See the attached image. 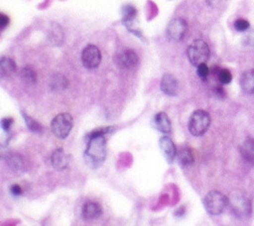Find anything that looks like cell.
Instances as JSON below:
<instances>
[{
    "instance_id": "obj_10",
    "label": "cell",
    "mask_w": 254,
    "mask_h": 226,
    "mask_svg": "<svg viewBox=\"0 0 254 226\" xmlns=\"http://www.w3.org/2000/svg\"><path fill=\"white\" fill-rule=\"evenodd\" d=\"M161 89L168 96H176L179 91V82L172 74H165L161 81Z\"/></svg>"
},
{
    "instance_id": "obj_28",
    "label": "cell",
    "mask_w": 254,
    "mask_h": 226,
    "mask_svg": "<svg viewBox=\"0 0 254 226\" xmlns=\"http://www.w3.org/2000/svg\"><path fill=\"white\" fill-rule=\"evenodd\" d=\"M9 23V18L7 17V15L1 13L0 14V26H1V29H4Z\"/></svg>"
},
{
    "instance_id": "obj_16",
    "label": "cell",
    "mask_w": 254,
    "mask_h": 226,
    "mask_svg": "<svg viewBox=\"0 0 254 226\" xmlns=\"http://www.w3.org/2000/svg\"><path fill=\"white\" fill-rule=\"evenodd\" d=\"M16 71L15 62L7 57H2L0 60V74L2 78L10 77Z\"/></svg>"
},
{
    "instance_id": "obj_24",
    "label": "cell",
    "mask_w": 254,
    "mask_h": 226,
    "mask_svg": "<svg viewBox=\"0 0 254 226\" xmlns=\"http://www.w3.org/2000/svg\"><path fill=\"white\" fill-rule=\"evenodd\" d=\"M21 160L22 159L19 155H12L8 159V163L13 169H20V168H22V165H23V161H21Z\"/></svg>"
},
{
    "instance_id": "obj_11",
    "label": "cell",
    "mask_w": 254,
    "mask_h": 226,
    "mask_svg": "<svg viewBox=\"0 0 254 226\" xmlns=\"http://www.w3.org/2000/svg\"><path fill=\"white\" fill-rule=\"evenodd\" d=\"M51 160L53 167L58 171H63L67 169L69 165V158L63 149L55 150L52 153Z\"/></svg>"
},
{
    "instance_id": "obj_14",
    "label": "cell",
    "mask_w": 254,
    "mask_h": 226,
    "mask_svg": "<svg viewBox=\"0 0 254 226\" xmlns=\"http://www.w3.org/2000/svg\"><path fill=\"white\" fill-rule=\"evenodd\" d=\"M153 126L160 133L169 134L172 129V123L169 116L165 112L157 113L153 118Z\"/></svg>"
},
{
    "instance_id": "obj_26",
    "label": "cell",
    "mask_w": 254,
    "mask_h": 226,
    "mask_svg": "<svg viewBox=\"0 0 254 226\" xmlns=\"http://www.w3.org/2000/svg\"><path fill=\"white\" fill-rule=\"evenodd\" d=\"M244 44L249 47H254V29L250 30L248 34L245 36Z\"/></svg>"
},
{
    "instance_id": "obj_3",
    "label": "cell",
    "mask_w": 254,
    "mask_h": 226,
    "mask_svg": "<svg viewBox=\"0 0 254 226\" xmlns=\"http://www.w3.org/2000/svg\"><path fill=\"white\" fill-rule=\"evenodd\" d=\"M187 56L190 64L194 66L198 67L202 64H206L210 57L209 46L203 40H196L189 46Z\"/></svg>"
},
{
    "instance_id": "obj_5",
    "label": "cell",
    "mask_w": 254,
    "mask_h": 226,
    "mask_svg": "<svg viewBox=\"0 0 254 226\" xmlns=\"http://www.w3.org/2000/svg\"><path fill=\"white\" fill-rule=\"evenodd\" d=\"M73 128V117L70 113L58 114L51 123V129L54 136L64 140L68 138Z\"/></svg>"
},
{
    "instance_id": "obj_17",
    "label": "cell",
    "mask_w": 254,
    "mask_h": 226,
    "mask_svg": "<svg viewBox=\"0 0 254 226\" xmlns=\"http://www.w3.org/2000/svg\"><path fill=\"white\" fill-rule=\"evenodd\" d=\"M177 156H178L179 163L183 167L192 166L194 164V161H195L194 153H193L192 150L189 149V148H182V149H180L179 151L177 152Z\"/></svg>"
},
{
    "instance_id": "obj_15",
    "label": "cell",
    "mask_w": 254,
    "mask_h": 226,
    "mask_svg": "<svg viewBox=\"0 0 254 226\" xmlns=\"http://www.w3.org/2000/svg\"><path fill=\"white\" fill-rule=\"evenodd\" d=\"M241 156L249 164H254V139L248 138L240 147Z\"/></svg>"
},
{
    "instance_id": "obj_20",
    "label": "cell",
    "mask_w": 254,
    "mask_h": 226,
    "mask_svg": "<svg viewBox=\"0 0 254 226\" xmlns=\"http://www.w3.org/2000/svg\"><path fill=\"white\" fill-rule=\"evenodd\" d=\"M123 20L125 22H131L136 16V9L131 5H126L123 7Z\"/></svg>"
},
{
    "instance_id": "obj_29",
    "label": "cell",
    "mask_w": 254,
    "mask_h": 226,
    "mask_svg": "<svg viewBox=\"0 0 254 226\" xmlns=\"http://www.w3.org/2000/svg\"><path fill=\"white\" fill-rule=\"evenodd\" d=\"M222 1H223V0H206V2L208 3V5L211 6V7H214V8L220 6Z\"/></svg>"
},
{
    "instance_id": "obj_12",
    "label": "cell",
    "mask_w": 254,
    "mask_h": 226,
    "mask_svg": "<svg viewBox=\"0 0 254 226\" xmlns=\"http://www.w3.org/2000/svg\"><path fill=\"white\" fill-rule=\"evenodd\" d=\"M160 148L169 163H173L177 156V149L174 142L169 137H163L160 140Z\"/></svg>"
},
{
    "instance_id": "obj_21",
    "label": "cell",
    "mask_w": 254,
    "mask_h": 226,
    "mask_svg": "<svg viewBox=\"0 0 254 226\" xmlns=\"http://www.w3.org/2000/svg\"><path fill=\"white\" fill-rule=\"evenodd\" d=\"M22 116H23V118L25 120L26 125L28 126V128L30 129L31 132H34V133H41L42 132V125L38 121H36L35 119L27 116L24 113H22Z\"/></svg>"
},
{
    "instance_id": "obj_19",
    "label": "cell",
    "mask_w": 254,
    "mask_h": 226,
    "mask_svg": "<svg viewBox=\"0 0 254 226\" xmlns=\"http://www.w3.org/2000/svg\"><path fill=\"white\" fill-rule=\"evenodd\" d=\"M20 77H21L22 81H24L25 83L33 84V83L37 82V73L35 72L34 69H31L30 67L23 68L20 72Z\"/></svg>"
},
{
    "instance_id": "obj_1",
    "label": "cell",
    "mask_w": 254,
    "mask_h": 226,
    "mask_svg": "<svg viewBox=\"0 0 254 226\" xmlns=\"http://www.w3.org/2000/svg\"><path fill=\"white\" fill-rule=\"evenodd\" d=\"M112 127H103L93 131L89 135V142L85 151V157L93 167H99L106 157V139L105 136L112 132Z\"/></svg>"
},
{
    "instance_id": "obj_18",
    "label": "cell",
    "mask_w": 254,
    "mask_h": 226,
    "mask_svg": "<svg viewBox=\"0 0 254 226\" xmlns=\"http://www.w3.org/2000/svg\"><path fill=\"white\" fill-rule=\"evenodd\" d=\"M240 85L246 94H254V70L243 73L240 78Z\"/></svg>"
},
{
    "instance_id": "obj_2",
    "label": "cell",
    "mask_w": 254,
    "mask_h": 226,
    "mask_svg": "<svg viewBox=\"0 0 254 226\" xmlns=\"http://www.w3.org/2000/svg\"><path fill=\"white\" fill-rule=\"evenodd\" d=\"M211 124V117L205 110H196L189 120V131L194 137H202L207 133Z\"/></svg>"
},
{
    "instance_id": "obj_8",
    "label": "cell",
    "mask_w": 254,
    "mask_h": 226,
    "mask_svg": "<svg viewBox=\"0 0 254 226\" xmlns=\"http://www.w3.org/2000/svg\"><path fill=\"white\" fill-rule=\"evenodd\" d=\"M115 62L118 66L125 70H133L138 67L139 58L138 55L132 50H123L120 51L116 57Z\"/></svg>"
},
{
    "instance_id": "obj_23",
    "label": "cell",
    "mask_w": 254,
    "mask_h": 226,
    "mask_svg": "<svg viewBox=\"0 0 254 226\" xmlns=\"http://www.w3.org/2000/svg\"><path fill=\"white\" fill-rule=\"evenodd\" d=\"M234 27L237 31H245L249 28V22L246 19L238 18L234 21Z\"/></svg>"
},
{
    "instance_id": "obj_22",
    "label": "cell",
    "mask_w": 254,
    "mask_h": 226,
    "mask_svg": "<svg viewBox=\"0 0 254 226\" xmlns=\"http://www.w3.org/2000/svg\"><path fill=\"white\" fill-rule=\"evenodd\" d=\"M218 78L222 84H229L232 81V74L227 69H221L218 73Z\"/></svg>"
},
{
    "instance_id": "obj_13",
    "label": "cell",
    "mask_w": 254,
    "mask_h": 226,
    "mask_svg": "<svg viewBox=\"0 0 254 226\" xmlns=\"http://www.w3.org/2000/svg\"><path fill=\"white\" fill-rule=\"evenodd\" d=\"M82 215L86 220L98 219L102 215V207L96 202H87L83 206Z\"/></svg>"
},
{
    "instance_id": "obj_25",
    "label": "cell",
    "mask_w": 254,
    "mask_h": 226,
    "mask_svg": "<svg viewBox=\"0 0 254 226\" xmlns=\"http://www.w3.org/2000/svg\"><path fill=\"white\" fill-rule=\"evenodd\" d=\"M197 73H198V76L202 79V80H206L209 76V68L206 64H202L200 65V66H198L197 68Z\"/></svg>"
},
{
    "instance_id": "obj_30",
    "label": "cell",
    "mask_w": 254,
    "mask_h": 226,
    "mask_svg": "<svg viewBox=\"0 0 254 226\" xmlns=\"http://www.w3.org/2000/svg\"><path fill=\"white\" fill-rule=\"evenodd\" d=\"M10 191H11V193L13 194V195H15V196H18V195H20V194L22 193V190H21L19 185H13L10 188Z\"/></svg>"
},
{
    "instance_id": "obj_4",
    "label": "cell",
    "mask_w": 254,
    "mask_h": 226,
    "mask_svg": "<svg viewBox=\"0 0 254 226\" xmlns=\"http://www.w3.org/2000/svg\"><path fill=\"white\" fill-rule=\"evenodd\" d=\"M227 205L228 197L219 191L209 192L204 199L205 209L211 215H220L225 210Z\"/></svg>"
},
{
    "instance_id": "obj_6",
    "label": "cell",
    "mask_w": 254,
    "mask_h": 226,
    "mask_svg": "<svg viewBox=\"0 0 254 226\" xmlns=\"http://www.w3.org/2000/svg\"><path fill=\"white\" fill-rule=\"evenodd\" d=\"M228 205L238 218H245L251 214V203L242 192H233L228 197Z\"/></svg>"
},
{
    "instance_id": "obj_27",
    "label": "cell",
    "mask_w": 254,
    "mask_h": 226,
    "mask_svg": "<svg viewBox=\"0 0 254 226\" xmlns=\"http://www.w3.org/2000/svg\"><path fill=\"white\" fill-rule=\"evenodd\" d=\"M12 122H13V119L11 117L3 118L2 121H1V127L4 129V131H8L10 126H11V124H12Z\"/></svg>"
},
{
    "instance_id": "obj_9",
    "label": "cell",
    "mask_w": 254,
    "mask_h": 226,
    "mask_svg": "<svg viewBox=\"0 0 254 226\" xmlns=\"http://www.w3.org/2000/svg\"><path fill=\"white\" fill-rule=\"evenodd\" d=\"M188 32V23L183 18H174L168 25L167 35L173 42H181Z\"/></svg>"
},
{
    "instance_id": "obj_7",
    "label": "cell",
    "mask_w": 254,
    "mask_h": 226,
    "mask_svg": "<svg viewBox=\"0 0 254 226\" xmlns=\"http://www.w3.org/2000/svg\"><path fill=\"white\" fill-rule=\"evenodd\" d=\"M101 59V52L99 48L94 45L87 46L82 52V64L85 68L89 70L96 69L97 67H99Z\"/></svg>"
}]
</instances>
